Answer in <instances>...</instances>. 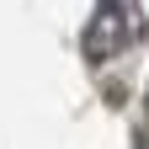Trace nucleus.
Wrapping results in <instances>:
<instances>
[{
	"label": "nucleus",
	"instance_id": "1",
	"mask_svg": "<svg viewBox=\"0 0 149 149\" xmlns=\"http://www.w3.org/2000/svg\"><path fill=\"white\" fill-rule=\"evenodd\" d=\"M128 43H133V16H128L117 0H101L96 16L85 22V37H80L85 59H91V64H107V59H117Z\"/></svg>",
	"mask_w": 149,
	"mask_h": 149
}]
</instances>
